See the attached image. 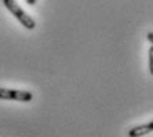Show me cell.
<instances>
[{
  "label": "cell",
  "instance_id": "1",
  "mask_svg": "<svg viewBox=\"0 0 153 137\" xmlns=\"http://www.w3.org/2000/svg\"><path fill=\"white\" fill-rule=\"evenodd\" d=\"M3 5L8 9L9 13L13 16L25 29L33 30L34 28H36V21L33 20V17L29 16L28 12H25L24 9L19 5V3L16 1V0H3Z\"/></svg>",
  "mask_w": 153,
  "mask_h": 137
},
{
  "label": "cell",
  "instance_id": "5",
  "mask_svg": "<svg viewBox=\"0 0 153 137\" xmlns=\"http://www.w3.org/2000/svg\"><path fill=\"white\" fill-rule=\"evenodd\" d=\"M146 38H148V41H151V42H153V33H152V32H149V33L146 34Z\"/></svg>",
  "mask_w": 153,
  "mask_h": 137
},
{
  "label": "cell",
  "instance_id": "6",
  "mask_svg": "<svg viewBox=\"0 0 153 137\" xmlns=\"http://www.w3.org/2000/svg\"><path fill=\"white\" fill-rule=\"evenodd\" d=\"M36 1L37 0H25V3H27L28 5H34L36 4Z\"/></svg>",
  "mask_w": 153,
  "mask_h": 137
},
{
  "label": "cell",
  "instance_id": "4",
  "mask_svg": "<svg viewBox=\"0 0 153 137\" xmlns=\"http://www.w3.org/2000/svg\"><path fill=\"white\" fill-rule=\"evenodd\" d=\"M152 54H153V49L151 47V52H149V71L152 73Z\"/></svg>",
  "mask_w": 153,
  "mask_h": 137
},
{
  "label": "cell",
  "instance_id": "3",
  "mask_svg": "<svg viewBox=\"0 0 153 137\" xmlns=\"http://www.w3.org/2000/svg\"><path fill=\"white\" fill-rule=\"evenodd\" d=\"M153 132V121L136 125L128 130V137H143Z\"/></svg>",
  "mask_w": 153,
  "mask_h": 137
},
{
  "label": "cell",
  "instance_id": "2",
  "mask_svg": "<svg viewBox=\"0 0 153 137\" xmlns=\"http://www.w3.org/2000/svg\"><path fill=\"white\" fill-rule=\"evenodd\" d=\"M0 100H13V101H28L33 100V94L25 90H15V88L0 87Z\"/></svg>",
  "mask_w": 153,
  "mask_h": 137
}]
</instances>
